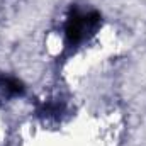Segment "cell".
Instances as JSON below:
<instances>
[{
  "label": "cell",
  "mask_w": 146,
  "mask_h": 146,
  "mask_svg": "<svg viewBox=\"0 0 146 146\" xmlns=\"http://www.w3.org/2000/svg\"><path fill=\"white\" fill-rule=\"evenodd\" d=\"M100 24H102V17L97 10L83 12L80 9H72L70 15L66 19V24H65L66 46L75 48V46L88 41L92 36H95Z\"/></svg>",
  "instance_id": "cell-1"
},
{
  "label": "cell",
  "mask_w": 146,
  "mask_h": 146,
  "mask_svg": "<svg viewBox=\"0 0 146 146\" xmlns=\"http://www.w3.org/2000/svg\"><path fill=\"white\" fill-rule=\"evenodd\" d=\"M24 85L21 80L9 76V75H2L0 73V99H10V97H17V95H24Z\"/></svg>",
  "instance_id": "cell-2"
}]
</instances>
